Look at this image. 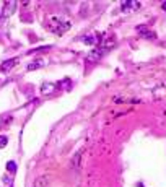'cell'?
Instances as JSON below:
<instances>
[{"label": "cell", "mask_w": 166, "mask_h": 187, "mask_svg": "<svg viewBox=\"0 0 166 187\" xmlns=\"http://www.w3.org/2000/svg\"><path fill=\"white\" fill-rule=\"evenodd\" d=\"M137 30H139L140 33H145V38H147V39H153V38H155V33L147 31V28H145V26H139Z\"/></svg>", "instance_id": "obj_9"}, {"label": "cell", "mask_w": 166, "mask_h": 187, "mask_svg": "<svg viewBox=\"0 0 166 187\" xmlns=\"http://www.w3.org/2000/svg\"><path fill=\"white\" fill-rule=\"evenodd\" d=\"M10 119H11V116H8V114H7V116H3L2 119H0V127H2V125H3L5 122H8Z\"/></svg>", "instance_id": "obj_13"}, {"label": "cell", "mask_w": 166, "mask_h": 187, "mask_svg": "<svg viewBox=\"0 0 166 187\" xmlns=\"http://www.w3.org/2000/svg\"><path fill=\"white\" fill-rule=\"evenodd\" d=\"M0 16H2V12H0Z\"/></svg>", "instance_id": "obj_15"}, {"label": "cell", "mask_w": 166, "mask_h": 187, "mask_svg": "<svg viewBox=\"0 0 166 187\" xmlns=\"http://www.w3.org/2000/svg\"><path fill=\"white\" fill-rule=\"evenodd\" d=\"M121 7H122V12H130V8L139 10L140 8V3L139 2H122Z\"/></svg>", "instance_id": "obj_4"}, {"label": "cell", "mask_w": 166, "mask_h": 187, "mask_svg": "<svg viewBox=\"0 0 166 187\" xmlns=\"http://www.w3.org/2000/svg\"><path fill=\"white\" fill-rule=\"evenodd\" d=\"M54 90H55V85H54V83H44V85H43V88H41V93L47 96V94L52 93Z\"/></svg>", "instance_id": "obj_7"}, {"label": "cell", "mask_w": 166, "mask_h": 187, "mask_svg": "<svg viewBox=\"0 0 166 187\" xmlns=\"http://www.w3.org/2000/svg\"><path fill=\"white\" fill-rule=\"evenodd\" d=\"M49 30L52 31L54 34L60 36V34H64V33H67L70 30V23L65 20L57 18V16H52V18H49Z\"/></svg>", "instance_id": "obj_1"}, {"label": "cell", "mask_w": 166, "mask_h": 187, "mask_svg": "<svg viewBox=\"0 0 166 187\" xmlns=\"http://www.w3.org/2000/svg\"><path fill=\"white\" fill-rule=\"evenodd\" d=\"M82 41H83L85 44H88V46H95V44L98 42V38H96L95 34H85V36L82 38Z\"/></svg>", "instance_id": "obj_6"}, {"label": "cell", "mask_w": 166, "mask_h": 187, "mask_svg": "<svg viewBox=\"0 0 166 187\" xmlns=\"http://www.w3.org/2000/svg\"><path fill=\"white\" fill-rule=\"evenodd\" d=\"M7 171L8 173H15L16 171V163L15 161H8L7 163Z\"/></svg>", "instance_id": "obj_11"}, {"label": "cell", "mask_w": 166, "mask_h": 187, "mask_svg": "<svg viewBox=\"0 0 166 187\" xmlns=\"http://www.w3.org/2000/svg\"><path fill=\"white\" fill-rule=\"evenodd\" d=\"M104 50H106L104 47H96V49H93L87 55V62H96V60H99L103 57V54H104Z\"/></svg>", "instance_id": "obj_2"}, {"label": "cell", "mask_w": 166, "mask_h": 187, "mask_svg": "<svg viewBox=\"0 0 166 187\" xmlns=\"http://www.w3.org/2000/svg\"><path fill=\"white\" fill-rule=\"evenodd\" d=\"M46 185H47V176H43L34 182V187H46Z\"/></svg>", "instance_id": "obj_10"}, {"label": "cell", "mask_w": 166, "mask_h": 187, "mask_svg": "<svg viewBox=\"0 0 166 187\" xmlns=\"http://www.w3.org/2000/svg\"><path fill=\"white\" fill-rule=\"evenodd\" d=\"M44 64H46L44 60H34L33 64H30L26 67V70H36V69H39V67H43Z\"/></svg>", "instance_id": "obj_8"}, {"label": "cell", "mask_w": 166, "mask_h": 187, "mask_svg": "<svg viewBox=\"0 0 166 187\" xmlns=\"http://www.w3.org/2000/svg\"><path fill=\"white\" fill-rule=\"evenodd\" d=\"M18 64V57H13V59H8V60H5L2 65H0V72H3V73H7L10 72L13 67Z\"/></svg>", "instance_id": "obj_3"}, {"label": "cell", "mask_w": 166, "mask_h": 187, "mask_svg": "<svg viewBox=\"0 0 166 187\" xmlns=\"http://www.w3.org/2000/svg\"><path fill=\"white\" fill-rule=\"evenodd\" d=\"M8 143V138L5 137V135H0V148H5Z\"/></svg>", "instance_id": "obj_12"}, {"label": "cell", "mask_w": 166, "mask_h": 187, "mask_svg": "<svg viewBox=\"0 0 166 187\" xmlns=\"http://www.w3.org/2000/svg\"><path fill=\"white\" fill-rule=\"evenodd\" d=\"M15 2H5V7H3V12H2V16H10L15 10Z\"/></svg>", "instance_id": "obj_5"}, {"label": "cell", "mask_w": 166, "mask_h": 187, "mask_svg": "<svg viewBox=\"0 0 166 187\" xmlns=\"http://www.w3.org/2000/svg\"><path fill=\"white\" fill-rule=\"evenodd\" d=\"M161 7H163V10H166V2H163V3H161Z\"/></svg>", "instance_id": "obj_14"}]
</instances>
